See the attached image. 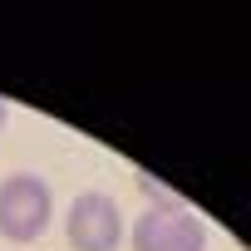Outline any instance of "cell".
Segmentation results:
<instances>
[{
  "label": "cell",
  "instance_id": "cell-3",
  "mask_svg": "<svg viewBox=\"0 0 251 251\" xmlns=\"http://www.w3.org/2000/svg\"><path fill=\"white\" fill-rule=\"evenodd\" d=\"M133 251H207V226L187 207H173V212L148 207L133 222Z\"/></svg>",
  "mask_w": 251,
  "mask_h": 251
},
{
  "label": "cell",
  "instance_id": "cell-4",
  "mask_svg": "<svg viewBox=\"0 0 251 251\" xmlns=\"http://www.w3.org/2000/svg\"><path fill=\"white\" fill-rule=\"evenodd\" d=\"M5 118H10V108H5V99H0V128H5Z\"/></svg>",
  "mask_w": 251,
  "mask_h": 251
},
{
  "label": "cell",
  "instance_id": "cell-1",
  "mask_svg": "<svg viewBox=\"0 0 251 251\" xmlns=\"http://www.w3.org/2000/svg\"><path fill=\"white\" fill-rule=\"evenodd\" d=\"M54 217V197L50 182L40 173H10L0 182V236L5 241H35Z\"/></svg>",
  "mask_w": 251,
  "mask_h": 251
},
{
  "label": "cell",
  "instance_id": "cell-2",
  "mask_svg": "<svg viewBox=\"0 0 251 251\" xmlns=\"http://www.w3.org/2000/svg\"><path fill=\"white\" fill-rule=\"evenodd\" d=\"M64 236L74 251H118L123 246V212L108 192H79L64 217Z\"/></svg>",
  "mask_w": 251,
  "mask_h": 251
}]
</instances>
